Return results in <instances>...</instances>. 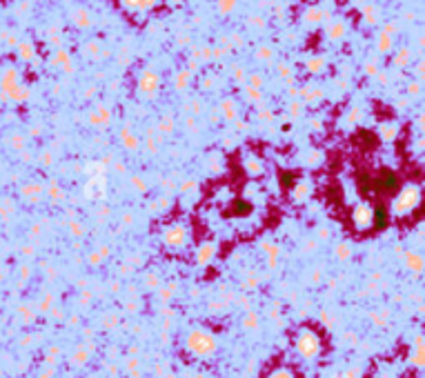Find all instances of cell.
<instances>
[{
    "label": "cell",
    "mask_w": 425,
    "mask_h": 378,
    "mask_svg": "<svg viewBox=\"0 0 425 378\" xmlns=\"http://www.w3.org/2000/svg\"><path fill=\"white\" fill-rule=\"evenodd\" d=\"M272 378H290V374H287V372H278V374H274Z\"/></svg>",
    "instance_id": "5b68a950"
},
{
    "label": "cell",
    "mask_w": 425,
    "mask_h": 378,
    "mask_svg": "<svg viewBox=\"0 0 425 378\" xmlns=\"http://www.w3.org/2000/svg\"><path fill=\"white\" fill-rule=\"evenodd\" d=\"M416 203H419V189H416V187H407V189L398 196L396 209L398 211H407V209H412Z\"/></svg>",
    "instance_id": "7a4b0ae2"
},
{
    "label": "cell",
    "mask_w": 425,
    "mask_h": 378,
    "mask_svg": "<svg viewBox=\"0 0 425 378\" xmlns=\"http://www.w3.org/2000/svg\"><path fill=\"white\" fill-rule=\"evenodd\" d=\"M354 220H356L358 227H367L372 222V211L367 207H358L356 211H354Z\"/></svg>",
    "instance_id": "3957f363"
},
{
    "label": "cell",
    "mask_w": 425,
    "mask_h": 378,
    "mask_svg": "<svg viewBox=\"0 0 425 378\" xmlns=\"http://www.w3.org/2000/svg\"><path fill=\"white\" fill-rule=\"evenodd\" d=\"M296 351H298L303 358H314V356L321 351V340H318L312 332H300L298 340H296Z\"/></svg>",
    "instance_id": "6da1fadb"
},
{
    "label": "cell",
    "mask_w": 425,
    "mask_h": 378,
    "mask_svg": "<svg viewBox=\"0 0 425 378\" xmlns=\"http://www.w3.org/2000/svg\"><path fill=\"white\" fill-rule=\"evenodd\" d=\"M183 240H185V231H183V229H178V227H176L174 231H170V236H167V243L174 245V247L183 245Z\"/></svg>",
    "instance_id": "277c9868"
}]
</instances>
